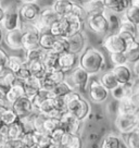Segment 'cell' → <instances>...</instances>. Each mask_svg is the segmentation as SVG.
<instances>
[{"label": "cell", "instance_id": "6da1fadb", "mask_svg": "<svg viewBox=\"0 0 139 148\" xmlns=\"http://www.w3.org/2000/svg\"><path fill=\"white\" fill-rule=\"evenodd\" d=\"M78 66L90 75H96L106 69V58L102 51L95 47H87L79 55Z\"/></svg>", "mask_w": 139, "mask_h": 148}, {"label": "cell", "instance_id": "7a4b0ae2", "mask_svg": "<svg viewBox=\"0 0 139 148\" xmlns=\"http://www.w3.org/2000/svg\"><path fill=\"white\" fill-rule=\"evenodd\" d=\"M66 101V110L72 113L82 122L85 121L90 114V103L86 98H84L78 92H70L64 97Z\"/></svg>", "mask_w": 139, "mask_h": 148}, {"label": "cell", "instance_id": "3957f363", "mask_svg": "<svg viewBox=\"0 0 139 148\" xmlns=\"http://www.w3.org/2000/svg\"><path fill=\"white\" fill-rule=\"evenodd\" d=\"M65 82L74 90H85L90 83V74L87 73L83 68L76 66L72 72L66 74Z\"/></svg>", "mask_w": 139, "mask_h": 148}, {"label": "cell", "instance_id": "277c9868", "mask_svg": "<svg viewBox=\"0 0 139 148\" xmlns=\"http://www.w3.org/2000/svg\"><path fill=\"white\" fill-rule=\"evenodd\" d=\"M60 18V16L56 13V11L52 9V7L50 8H42L40 11V14L37 18V20L32 23L33 27L36 28L38 32L40 33H46L50 32L51 25L55 23L56 21H58Z\"/></svg>", "mask_w": 139, "mask_h": 148}, {"label": "cell", "instance_id": "5b68a950", "mask_svg": "<svg viewBox=\"0 0 139 148\" xmlns=\"http://www.w3.org/2000/svg\"><path fill=\"white\" fill-rule=\"evenodd\" d=\"M114 125L122 135L132 133L139 127V118L136 113L133 114H120L115 116Z\"/></svg>", "mask_w": 139, "mask_h": 148}, {"label": "cell", "instance_id": "8992f818", "mask_svg": "<svg viewBox=\"0 0 139 148\" xmlns=\"http://www.w3.org/2000/svg\"><path fill=\"white\" fill-rule=\"evenodd\" d=\"M102 46L111 55V53H122L127 50V44L121 37L119 33L114 34H108L103 38Z\"/></svg>", "mask_w": 139, "mask_h": 148}, {"label": "cell", "instance_id": "52a82bcc", "mask_svg": "<svg viewBox=\"0 0 139 148\" xmlns=\"http://www.w3.org/2000/svg\"><path fill=\"white\" fill-rule=\"evenodd\" d=\"M86 23L88 25V27L96 34H99V35L109 34V21L104 13L87 15Z\"/></svg>", "mask_w": 139, "mask_h": 148}, {"label": "cell", "instance_id": "ba28073f", "mask_svg": "<svg viewBox=\"0 0 139 148\" xmlns=\"http://www.w3.org/2000/svg\"><path fill=\"white\" fill-rule=\"evenodd\" d=\"M23 34V50H29L33 48L39 47L40 33L33 27L32 23H22Z\"/></svg>", "mask_w": 139, "mask_h": 148}, {"label": "cell", "instance_id": "9c48e42d", "mask_svg": "<svg viewBox=\"0 0 139 148\" xmlns=\"http://www.w3.org/2000/svg\"><path fill=\"white\" fill-rule=\"evenodd\" d=\"M89 97L95 103H102L107 101L111 92L101 84L99 79H91L88 86Z\"/></svg>", "mask_w": 139, "mask_h": 148}, {"label": "cell", "instance_id": "30bf717a", "mask_svg": "<svg viewBox=\"0 0 139 148\" xmlns=\"http://www.w3.org/2000/svg\"><path fill=\"white\" fill-rule=\"evenodd\" d=\"M18 10L22 23H34L39 16L42 8L37 3H21Z\"/></svg>", "mask_w": 139, "mask_h": 148}, {"label": "cell", "instance_id": "8fae6325", "mask_svg": "<svg viewBox=\"0 0 139 148\" xmlns=\"http://www.w3.org/2000/svg\"><path fill=\"white\" fill-rule=\"evenodd\" d=\"M5 10V16L2 24H1V27L3 28V31L10 32V31H14V29L22 27V21L20 18L19 10L13 9L12 7H8Z\"/></svg>", "mask_w": 139, "mask_h": 148}, {"label": "cell", "instance_id": "7c38bea8", "mask_svg": "<svg viewBox=\"0 0 139 148\" xmlns=\"http://www.w3.org/2000/svg\"><path fill=\"white\" fill-rule=\"evenodd\" d=\"M11 107L16 112V114L19 116L21 120L28 118L29 116H32L33 113L36 112L34 109V106H33L32 99L28 98L27 96H24V97L18 99Z\"/></svg>", "mask_w": 139, "mask_h": 148}, {"label": "cell", "instance_id": "4fadbf2b", "mask_svg": "<svg viewBox=\"0 0 139 148\" xmlns=\"http://www.w3.org/2000/svg\"><path fill=\"white\" fill-rule=\"evenodd\" d=\"M65 77H66V73L61 70L48 72L46 76L42 79V89L47 90V92H52V89L56 87L58 84L64 82Z\"/></svg>", "mask_w": 139, "mask_h": 148}, {"label": "cell", "instance_id": "5bb4252c", "mask_svg": "<svg viewBox=\"0 0 139 148\" xmlns=\"http://www.w3.org/2000/svg\"><path fill=\"white\" fill-rule=\"evenodd\" d=\"M82 123H83L82 121L78 120L76 116L67 111L60 119V127L64 130L66 133H71V134H79Z\"/></svg>", "mask_w": 139, "mask_h": 148}, {"label": "cell", "instance_id": "9a60e30c", "mask_svg": "<svg viewBox=\"0 0 139 148\" xmlns=\"http://www.w3.org/2000/svg\"><path fill=\"white\" fill-rule=\"evenodd\" d=\"M66 39L69 42V52H71V53L79 56L80 53H83V51L87 48L86 47L87 38H86L83 31L76 33L72 36L66 37Z\"/></svg>", "mask_w": 139, "mask_h": 148}, {"label": "cell", "instance_id": "2e32d148", "mask_svg": "<svg viewBox=\"0 0 139 148\" xmlns=\"http://www.w3.org/2000/svg\"><path fill=\"white\" fill-rule=\"evenodd\" d=\"M23 34L24 31L22 27L5 32L3 42L12 50H23Z\"/></svg>", "mask_w": 139, "mask_h": 148}, {"label": "cell", "instance_id": "e0dca14e", "mask_svg": "<svg viewBox=\"0 0 139 148\" xmlns=\"http://www.w3.org/2000/svg\"><path fill=\"white\" fill-rule=\"evenodd\" d=\"M112 73L114 74L117 82L120 84H128L133 83L134 79H136L134 75V72L130 68L129 64L123 65H113L111 69Z\"/></svg>", "mask_w": 139, "mask_h": 148}, {"label": "cell", "instance_id": "ac0fdd59", "mask_svg": "<svg viewBox=\"0 0 139 148\" xmlns=\"http://www.w3.org/2000/svg\"><path fill=\"white\" fill-rule=\"evenodd\" d=\"M79 56H76L71 52H64L59 57V63H60V70L67 74L72 72L73 70L78 66Z\"/></svg>", "mask_w": 139, "mask_h": 148}, {"label": "cell", "instance_id": "d6986e66", "mask_svg": "<svg viewBox=\"0 0 139 148\" xmlns=\"http://www.w3.org/2000/svg\"><path fill=\"white\" fill-rule=\"evenodd\" d=\"M3 131L7 134L8 138L12 140H20L23 138L24 134L26 133V129L24 126L23 121L20 119L13 124H10L8 126H3Z\"/></svg>", "mask_w": 139, "mask_h": 148}, {"label": "cell", "instance_id": "ffe728a7", "mask_svg": "<svg viewBox=\"0 0 139 148\" xmlns=\"http://www.w3.org/2000/svg\"><path fill=\"white\" fill-rule=\"evenodd\" d=\"M75 3L74 0H55L52 3V9L56 11V13L62 18V16H67L73 13Z\"/></svg>", "mask_w": 139, "mask_h": 148}, {"label": "cell", "instance_id": "44dd1931", "mask_svg": "<svg viewBox=\"0 0 139 148\" xmlns=\"http://www.w3.org/2000/svg\"><path fill=\"white\" fill-rule=\"evenodd\" d=\"M134 94L133 83L128 84H120L116 88L111 92V96L115 101H120L126 98H130Z\"/></svg>", "mask_w": 139, "mask_h": 148}, {"label": "cell", "instance_id": "7402d4cb", "mask_svg": "<svg viewBox=\"0 0 139 148\" xmlns=\"http://www.w3.org/2000/svg\"><path fill=\"white\" fill-rule=\"evenodd\" d=\"M107 10L113 11L117 14L125 13L130 7V0H102Z\"/></svg>", "mask_w": 139, "mask_h": 148}, {"label": "cell", "instance_id": "603a6c76", "mask_svg": "<svg viewBox=\"0 0 139 148\" xmlns=\"http://www.w3.org/2000/svg\"><path fill=\"white\" fill-rule=\"evenodd\" d=\"M24 96H25V89L22 82H18L16 84H14L12 87L5 92V100L10 106H12L18 99Z\"/></svg>", "mask_w": 139, "mask_h": 148}, {"label": "cell", "instance_id": "cb8c5ba5", "mask_svg": "<svg viewBox=\"0 0 139 148\" xmlns=\"http://www.w3.org/2000/svg\"><path fill=\"white\" fill-rule=\"evenodd\" d=\"M82 7H83L86 15L102 14L107 11L102 0H87L82 5Z\"/></svg>", "mask_w": 139, "mask_h": 148}, {"label": "cell", "instance_id": "d4e9b609", "mask_svg": "<svg viewBox=\"0 0 139 148\" xmlns=\"http://www.w3.org/2000/svg\"><path fill=\"white\" fill-rule=\"evenodd\" d=\"M138 107L130 98H126L120 101H116V116L120 114H133L137 112Z\"/></svg>", "mask_w": 139, "mask_h": 148}, {"label": "cell", "instance_id": "484cf974", "mask_svg": "<svg viewBox=\"0 0 139 148\" xmlns=\"http://www.w3.org/2000/svg\"><path fill=\"white\" fill-rule=\"evenodd\" d=\"M59 57H60V55L53 52L52 50H46L44 58H42V62L46 66L47 72H52V71L60 70Z\"/></svg>", "mask_w": 139, "mask_h": 148}, {"label": "cell", "instance_id": "4316f807", "mask_svg": "<svg viewBox=\"0 0 139 148\" xmlns=\"http://www.w3.org/2000/svg\"><path fill=\"white\" fill-rule=\"evenodd\" d=\"M59 148H83V139L79 134L65 133Z\"/></svg>", "mask_w": 139, "mask_h": 148}, {"label": "cell", "instance_id": "83f0119b", "mask_svg": "<svg viewBox=\"0 0 139 148\" xmlns=\"http://www.w3.org/2000/svg\"><path fill=\"white\" fill-rule=\"evenodd\" d=\"M24 89H25V96L28 98H34L38 92L42 90V81L32 76L31 79L25 81L23 83Z\"/></svg>", "mask_w": 139, "mask_h": 148}, {"label": "cell", "instance_id": "f1b7e54d", "mask_svg": "<svg viewBox=\"0 0 139 148\" xmlns=\"http://www.w3.org/2000/svg\"><path fill=\"white\" fill-rule=\"evenodd\" d=\"M99 81L101 82L102 85L107 88L110 92H111L114 88H116L120 85V83L117 82V79H116V77L114 76V74L112 73L111 70L103 72L102 75L100 76V79H99Z\"/></svg>", "mask_w": 139, "mask_h": 148}, {"label": "cell", "instance_id": "f546056e", "mask_svg": "<svg viewBox=\"0 0 139 148\" xmlns=\"http://www.w3.org/2000/svg\"><path fill=\"white\" fill-rule=\"evenodd\" d=\"M104 14L109 21V34H114L119 32L121 26V14H117L110 10H107Z\"/></svg>", "mask_w": 139, "mask_h": 148}, {"label": "cell", "instance_id": "4dcf8cb0", "mask_svg": "<svg viewBox=\"0 0 139 148\" xmlns=\"http://www.w3.org/2000/svg\"><path fill=\"white\" fill-rule=\"evenodd\" d=\"M19 82L15 74L13 72H11L9 70H7L5 73L0 75V88L2 90L7 92L9 88H11L14 84H16Z\"/></svg>", "mask_w": 139, "mask_h": 148}, {"label": "cell", "instance_id": "1f68e13d", "mask_svg": "<svg viewBox=\"0 0 139 148\" xmlns=\"http://www.w3.org/2000/svg\"><path fill=\"white\" fill-rule=\"evenodd\" d=\"M26 64H27V63H26ZM27 65H28V68H29V70H31V73H32L33 76L38 79H40V81H42V79L46 76V74L48 73L42 60L34 61V62L28 63Z\"/></svg>", "mask_w": 139, "mask_h": 148}, {"label": "cell", "instance_id": "d6a6232c", "mask_svg": "<svg viewBox=\"0 0 139 148\" xmlns=\"http://www.w3.org/2000/svg\"><path fill=\"white\" fill-rule=\"evenodd\" d=\"M122 138L117 134H107L101 142L100 148H122Z\"/></svg>", "mask_w": 139, "mask_h": 148}, {"label": "cell", "instance_id": "836d02e7", "mask_svg": "<svg viewBox=\"0 0 139 148\" xmlns=\"http://www.w3.org/2000/svg\"><path fill=\"white\" fill-rule=\"evenodd\" d=\"M57 38L55 35H52L50 32L42 33L40 39H39V47L44 50H51L57 42Z\"/></svg>", "mask_w": 139, "mask_h": 148}, {"label": "cell", "instance_id": "e575fe53", "mask_svg": "<svg viewBox=\"0 0 139 148\" xmlns=\"http://www.w3.org/2000/svg\"><path fill=\"white\" fill-rule=\"evenodd\" d=\"M20 118L16 114V112L12 109V107H8L5 108L2 114H1V123L3 126H8L10 124H13L16 121H19Z\"/></svg>", "mask_w": 139, "mask_h": 148}, {"label": "cell", "instance_id": "d590c367", "mask_svg": "<svg viewBox=\"0 0 139 148\" xmlns=\"http://www.w3.org/2000/svg\"><path fill=\"white\" fill-rule=\"evenodd\" d=\"M45 52H46V50L42 49L40 47H36V48H33V49H29V50H25L24 60L27 64L31 63V62H34V61L42 60Z\"/></svg>", "mask_w": 139, "mask_h": 148}, {"label": "cell", "instance_id": "8d00e7d4", "mask_svg": "<svg viewBox=\"0 0 139 148\" xmlns=\"http://www.w3.org/2000/svg\"><path fill=\"white\" fill-rule=\"evenodd\" d=\"M72 92H74V89L64 81V82L59 83L56 87L52 89L51 95H52V97H65Z\"/></svg>", "mask_w": 139, "mask_h": 148}, {"label": "cell", "instance_id": "74e56055", "mask_svg": "<svg viewBox=\"0 0 139 148\" xmlns=\"http://www.w3.org/2000/svg\"><path fill=\"white\" fill-rule=\"evenodd\" d=\"M124 138L127 148H139V127L129 134L124 135Z\"/></svg>", "mask_w": 139, "mask_h": 148}, {"label": "cell", "instance_id": "f35d334b", "mask_svg": "<svg viewBox=\"0 0 139 148\" xmlns=\"http://www.w3.org/2000/svg\"><path fill=\"white\" fill-rule=\"evenodd\" d=\"M24 61L25 60L19 56H10L8 61V70L15 74L24 65Z\"/></svg>", "mask_w": 139, "mask_h": 148}, {"label": "cell", "instance_id": "ab89813d", "mask_svg": "<svg viewBox=\"0 0 139 148\" xmlns=\"http://www.w3.org/2000/svg\"><path fill=\"white\" fill-rule=\"evenodd\" d=\"M53 52H56L58 55H62L64 52H69V42L66 37H58L57 42L55 44L53 48L51 49Z\"/></svg>", "mask_w": 139, "mask_h": 148}, {"label": "cell", "instance_id": "60d3db41", "mask_svg": "<svg viewBox=\"0 0 139 148\" xmlns=\"http://www.w3.org/2000/svg\"><path fill=\"white\" fill-rule=\"evenodd\" d=\"M123 15H124L129 22L134 23L135 25H137V26L139 25V7L130 5L125 13H123Z\"/></svg>", "mask_w": 139, "mask_h": 148}, {"label": "cell", "instance_id": "b9f144b4", "mask_svg": "<svg viewBox=\"0 0 139 148\" xmlns=\"http://www.w3.org/2000/svg\"><path fill=\"white\" fill-rule=\"evenodd\" d=\"M35 138H36V145H38L40 148H48L49 146L53 145L51 136L49 134L35 132Z\"/></svg>", "mask_w": 139, "mask_h": 148}, {"label": "cell", "instance_id": "7bdbcfd3", "mask_svg": "<svg viewBox=\"0 0 139 148\" xmlns=\"http://www.w3.org/2000/svg\"><path fill=\"white\" fill-rule=\"evenodd\" d=\"M58 127H60V120L59 119L46 116V121H45V133L46 134L50 135Z\"/></svg>", "mask_w": 139, "mask_h": 148}, {"label": "cell", "instance_id": "ee69618b", "mask_svg": "<svg viewBox=\"0 0 139 148\" xmlns=\"http://www.w3.org/2000/svg\"><path fill=\"white\" fill-rule=\"evenodd\" d=\"M15 76H16L18 81H19V82H22V83H24L25 81H27L28 79H31L33 76L32 73H31V70H29V68H28V65L26 64L25 61H24L23 66L15 73Z\"/></svg>", "mask_w": 139, "mask_h": 148}, {"label": "cell", "instance_id": "f6af8a7d", "mask_svg": "<svg viewBox=\"0 0 139 148\" xmlns=\"http://www.w3.org/2000/svg\"><path fill=\"white\" fill-rule=\"evenodd\" d=\"M110 60H111L113 65L128 64L125 52H122V53H111L110 55Z\"/></svg>", "mask_w": 139, "mask_h": 148}, {"label": "cell", "instance_id": "bcb514c9", "mask_svg": "<svg viewBox=\"0 0 139 148\" xmlns=\"http://www.w3.org/2000/svg\"><path fill=\"white\" fill-rule=\"evenodd\" d=\"M8 52L0 47V75L3 74L8 70V61H9Z\"/></svg>", "mask_w": 139, "mask_h": 148}, {"label": "cell", "instance_id": "7dc6e473", "mask_svg": "<svg viewBox=\"0 0 139 148\" xmlns=\"http://www.w3.org/2000/svg\"><path fill=\"white\" fill-rule=\"evenodd\" d=\"M65 133H66V132H65L63 129H61V127H58L56 131H53V132L50 134L51 139H52V144L59 147L61 144V140H62V138H63V136H64Z\"/></svg>", "mask_w": 139, "mask_h": 148}, {"label": "cell", "instance_id": "c3c4849f", "mask_svg": "<svg viewBox=\"0 0 139 148\" xmlns=\"http://www.w3.org/2000/svg\"><path fill=\"white\" fill-rule=\"evenodd\" d=\"M24 143V145H26L27 147H33L36 145V138H35V132L34 131H31V132H26L24 134L23 138L21 139Z\"/></svg>", "mask_w": 139, "mask_h": 148}, {"label": "cell", "instance_id": "681fc988", "mask_svg": "<svg viewBox=\"0 0 139 148\" xmlns=\"http://www.w3.org/2000/svg\"><path fill=\"white\" fill-rule=\"evenodd\" d=\"M126 58H127V62L128 64H134L135 62L139 60V48L138 49H129V50L125 51Z\"/></svg>", "mask_w": 139, "mask_h": 148}, {"label": "cell", "instance_id": "f907efd6", "mask_svg": "<svg viewBox=\"0 0 139 148\" xmlns=\"http://www.w3.org/2000/svg\"><path fill=\"white\" fill-rule=\"evenodd\" d=\"M8 136L7 134L5 133V131H3V127L0 130V148H5V144L8 142Z\"/></svg>", "mask_w": 139, "mask_h": 148}, {"label": "cell", "instance_id": "816d5d0a", "mask_svg": "<svg viewBox=\"0 0 139 148\" xmlns=\"http://www.w3.org/2000/svg\"><path fill=\"white\" fill-rule=\"evenodd\" d=\"M132 70H133V72H134L135 77H138L139 76V60L137 61V62H135L134 64L132 65Z\"/></svg>", "mask_w": 139, "mask_h": 148}, {"label": "cell", "instance_id": "f5cc1de1", "mask_svg": "<svg viewBox=\"0 0 139 148\" xmlns=\"http://www.w3.org/2000/svg\"><path fill=\"white\" fill-rule=\"evenodd\" d=\"M5 8H2L0 5V26H1V24H2L3 20H5Z\"/></svg>", "mask_w": 139, "mask_h": 148}, {"label": "cell", "instance_id": "db71d44e", "mask_svg": "<svg viewBox=\"0 0 139 148\" xmlns=\"http://www.w3.org/2000/svg\"><path fill=\"white\" fill-rule=\"evenodd\" d=\"M3 39H5V34H3V28L0 26V45L2 44L3 42Z\"/></svg>", "mask_w": 139, "mask_h": 148}, {"label": "cell", "instance_id": "11a10c76", "mask_svg": "<svg viewBox=\"0 0 139 148\" xmlns=\"http://www.w3.org/2000/svg\"><path fill=\"white\" fill-rule=\"evenodd\" d=\"M38 0H20L21 3H36Z\"/></svg>", "mask_w": 139, "mask_h": 148}, {"label": "cell", "instance_id": "9f6ffc18", "mask_svg": "<svg viewBox=\"0 0 139 148\" xmlns=\"http://www.w3.org/2000/svg\"><path fill=\"white\" fill-rule=\"evenodd\" d=\"M5 108H8V107L0 106V125H2V123H1V114H2V112H3V110H5ZM2 126H3V125H2Z\"/></svg>", "mask_w": 139, "mask_h": 148}, {"label": "cell", "instance_id": "6f0895ef", "mask_svg": "<svg viewBox=\"0 0 139 148\" xmlns=\"http://www.w3.org/2000/svg\"><path fill=\"white\" fill-rule=\"evenodd\" d=\"M130 5L139 7V0H130Z\"/></svg>", "mask_w": 139, "mask_h": 148}, {"label": "cell", "instance_id": "680465c9", "mask_svg": "<svg viewBox=\"0 0 139 148\" xmlns=\"http://www.w3.org/2000/svg\"><path fill=\"white\" fill-rule=\"evenodd\" d=\"M48 148H59L58 146H56V145H51V146H49Z\"/></svg>", "mask_w": 139, "mask_h": 148}, {"label": "cell", "instance_id": "91938a15", "mask_svg": "<svg viewBox=\"0 0 139 148\" xmlns=\"http://www.w3.org/2000/svg\"><path fill=\"white\" fill-rule=\"evenodd\" d=\"M137 39H138L139 42V25H138V31H137Z\"/></svg>", "mask_w": 139, "mask_h": 148}, {"label": "cell", "instance_id": "94428289", "mask_svg": "<svg viewBox=\"0 0 139 148\" xmlns=\"http://www.w3.org/2000/svg\"><path fill=\"white\" fill-rule=\"evenodd\" d=\"M19 148H29V147H27V146H26V145H24V143H23V145H22V146H21V147H19Z\"/></svg>", "mask_w": 139, "mask_h": 148}, {"label": "cell", "instance_id": "6125c7cd", "mask_svg": "<svg viewBox=\"0 0 139 148\" xmlns=\"http://www.w3.org/2000/svg\"><path fill=\"white\" fill-rule=\"evenodd\" d=\"M31 148H40L38 145H35V146H33V147H31Z\"/></svg>", "mask_w": 139, "mask_h": 148}, {"label": "cell", "instance_id": "be15d7a7", "mask_svg": "<svg viewBox=\"0 0 139 148\" xmlns=\"http://www.w3.org/2000/svg\"><path fill=\"white\" fill-rule=\"evenodd\" d=\"M2 127H3V126H2V125H0V130L2 129Z\"/></svg>", "mask_w": 139, "mask_h": 148}, {"label": "cell", "instance_id": "e7e4bbea", "mask_svg": "<svg viewBox=\"0 0 139 148\" xmlns=\"http://www.w3.org/2000/svg\"><path fill=\"white\" fill-rule=\"evenodd\" d=\"M136 79H138V81H139V76H138V77H136Z\"/></svg>", "mask_w": 139, "mask_h": 148}]
</instances>
